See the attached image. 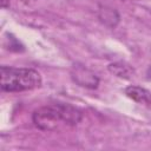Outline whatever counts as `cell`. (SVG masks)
I'll use <instances>...</instances> for the list:
<instances>
[{
    "label": "cell",
    "mask_w": 151,
    "mask_h": 151,
    "mask_svg": "<svg viewBox=\"0 0 151 151\" xmlns=\"http://www.w3.org/2000/svg\"><path fill=\"white\" fill-rule=\"evenodd\" d=\"M81 112L70 104H50L33 112L34 125L42 131H59L76 126L81 120Z\"/></svg>",
    "instance_id": "1"
},
{
    "label": "cell",
    "mask_w": 151,
    "mask_h": 151,
    "mask_svg": "<svg viewBox=\"0 0 151 151\" xmlns=\"http://www.w3.org/2000/svg\"><path fill=\"white\" fill-rule=\"evenodd\" d=\"M109 71L114 76L124 79H129L133 74V68L124 63H114L109 65Z\"/></svg>",
    "instance_id": "5"
},
{
    "label": "cell",
    "mask_w": 151,
    "mask_h": 151,
    "mask_svg": "<svg viewBox=\"0 0 151 151\" xmlns=\"http://www.w3.org/2000/svg\"><path fill=\"white\" fill-rule=\"evenodd\" d=\"M125 94L130 99L134 100L136 103L145 104V105H151V92L147 91L144 87L131 85V86L125 88Z\"/></svg>",
    "instance_id": "4"
},
{
    "label": "cell",
    "mask_w": 151,
    "mask_h": 151,
    "mask_svg": "<svg viewBox=\"0 0 151 151\" xmlns=\"http://www.w3.org/2000/svg\"><path fill=\"white\" fill-rule=\"evenodd\" d=\"M71 77L73 81L81 87L96 88L99 84V78L96 76V73L80 64H74L72 66Z\"/></svg>",
    "instance_id": "3"
},
{
    "label": "cell",
    "mask_w": 151,
    "mask_h": 151,
    "mask_svg": "<svg viewBox=\"0 0 151 151\" xmlns=\"http://www.w3.org/2000/svg\"><path fill=\"white\" fill-rule=\"evenodd\" d=\"M1 90L6 92H22L41 86L42 79L38 71L27 67L1 66Z\"/></svg>",
    "instance_id": "2"
},
{
    "label": "cell",
    "mask_w": 151,
    "mask_h": 151,
    "mask_svg": "<svg viewBox=\"0 0 151 151\" xmlns=\"http://www.w3.org/2000/svg\"><path fill=\"white\" fill-rule=\"evenodd\" d=\"M0 2H1L2 8H7L9 6V0H0Z\"/></svg>",
    "instance_id": "6"
}]
</instances>
